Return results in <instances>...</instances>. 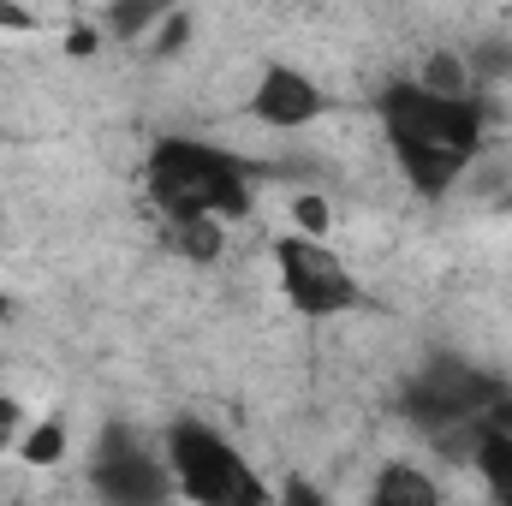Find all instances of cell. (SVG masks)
<instances>
[{
	"label": "cell",
	"instance_id": "cell-1",
	"mask_svg": "<svg viewBox=\"0 0 512 506\" xmlns=\"http://www.w3.org/2000/svg\"><path fill=\"white\" fill-rule=\"evenodd\" d=\"M376 114L387 126L393 161L417 197H447V185L477 161L483 126H489V108L477 90L471 96H435L417 78H393L376 96Z\"/></svg>",
	"mask_w": 512,
	"mask_h": 506
},
{
	"label": "cell",
	"instance_id": "cell-2",
	"mask_svg": "<svg viewBox=\"0 0 512 506\" xmlns=\"http://www.w3.org/2000/svg\"><path fill=\"white\" fill-rule=\"evenodd\" d=\"M149 197L161 215H251V173L239 155L197 143V137H161L149 149Z\"/></svg>",
	"mask_w": 512,
	"mask_h": 506
},
{
	"label": "cell",
	"instance_id": "cell-3",
	"mask_svg": "<svg viewBox=\"0 0 512 506\" xmlns=\"http://www.w3.org/2000/svg\"><path fill=\"white\" fill-rule=\"evenodd\" d=\"M161 459H167V471H173V489L191 495V501H203V506H256V501H268L262 477L239 459V447H233L221 429H209L203 417L167 423Z\"/></svg>",
	"mask_w": 512,
	"mask_h": 506
},
{
	"label": "cell",
	"instance_id": "cell-4",
	"mask_svg": "<svg viewBox=\"0 0 512 506\" xmlns=\"http://www.w3.org/2000/svg\"><path fill=\"white\" fill-rule=\"evenodd\" d=\"M495 399H507V381L477 370V364H459V358H435L423 364L411 387H405V417L417 429H447V423H465V417H483Z\"/></svg>",
	"mask_w": 512,
	"mask_h": 506
},
{
	"label": "cell",
	"instance_id": "cell-5",
	"mask_svg": "<svg viewBox=\"0 0 512 506\" xmlns=\"http://www.w3.org/2000/svg\"><path fill=\"white\" fill-rule=\"evenodd\" d=\"M274 268H280V292H286V304L298 316H340V310H352L364 298L352 268L310 233H286L274 245Z\"/></svg>",
	"mask_w": 512,
	"mask_h": 506
},
{
	"label": "cell",
	"instance_id": "cell-6",
	"mask_svg": "<svg viewBox=\"0 0 512 506\" xmlns=\"http://www.w3.org/2000/svg\"><path fill=\"white\" fill-rule=\"evenodd\" d=\"M90 483H96V495H108V501H120V506H149L173 489V471H167L161 453L143 447V435L131 423H108L102 441H96Z\"/></svg>",
	"mask_w": 512,
	"mask_h": 506
},
{
	"label": "cell",
	"instance_id": "cell-7",
	"mask_svg": "<svg viewBox=\"0 0 512 506\" xmlns=\"http://www.w3.org/2000/svg\"><path fill=\"white\" fill-rule=\"evenodd\" d=\"M251 114L262 126H310V120H322L328 114V96H322V84L310 78V72H298V66H268L262 78H256V96H251Z\"/></svg>",
	"mask_w": 512,
	"mask_h": 506
},
{
	"label": "cell",
	"instance_id": "cell-8",
	"mask_svg": "<svg viewBox=\"0 0 512 506\" xmlns=\"http://www.w3.org/2000/svg\"><path fill=\"white\" fill-rule=\"evenodd\" d=\"M221 227H227L221 215H167L173 251L191 256V262H215V256L227 251V233H221Z\"/></svg>",
	"mask_w": 512,
	"mask_h": 506
},
{
	"label": "cell",
	"instance_id": "cell-9",
	"mask_svg": "<svg viewBox=\"0 0 512 506\" xmlns=\"http://www.w3.org/2000/svg\"><path fill=\"white\" fill-rule=\"evenodd\" d=\"M370 501L376 506H435L441 501V489H435V477H423L417 465H387L382 477L370 483Z\"/></svg>",
	"mask_w": 512,
	"mask_h": 506
},
{
	"label": "cell",
	"instance_id": "cell-10",
	"mask_svg": "<svg viewBox=\"0 0 512 506\" xmlns=\"http://www.w3.org/2000/svg\"><path fill=\"white\" fill-rule=\"evenodd\" d=\"M471 465H477L483 489L512 506V429H483V441L471 447Z\"/></svg>",
	"mask_w": 512,
	"mask_h": 506
},
{
	"label": "cell",
	"instance_id": "cell-11",
	"mask_svg": "<svg viewBox=\"0 0 512 506\" xmlns=\"http://www.w3.org/2000/svg\"><path fill=\"white\" fill-rule=\"evenodd\" d=\"M417 84H423V90H435V96H471V90H477V78H471L465 54H453V48H435V54L417 66Z\"/></svg>",
	"mask_w": 512,
	"mask_h": 506
},
{
	"label": "cell",
	"instance_id": "cell-12",
	"mask_svg": "<svg viewBox=\"0 0 512 506\" xmlns=\"http://www.w3.org/2000/svg\"><path fill=\"white\" fill-rule=\"evenodd\" d=\"M18 459L24 465H60L66 459V417H36L24 435H18Z\"/></svg>",
	"mask_w": 512,
	"mask_h": 506
},
{
	"label": "cell",
	"instance_id": "cell-13",
	"mask_svg": "<svg viewBox=\"0 0 512 506\" xmlns=\"http://www.w3.org/2000/svg\"><path fill=\"white\" fill-rule=\"evenodd\" d=\"M173 6H179V0H108V30H114L120 42H137V36L155 30Z\"/></svg>",
	"mask_w": 512,
	"mask_h": 506
},
{
	"label": "cell",
	"instance_id": "cell-14",
	"mask_svg": "<svg viewBox=\"0 0 512 506\" xmlns=\"http://www.w3.org/2000/svg\"><path fill=\"white\" fill-rule=\"evenodd\" d=\"M465 66H471L477 84H507L512 78V36H483V42L465 54Z\"/></svg>",
	"mask_w": 512,
	"mask_h": 506
},
{
	"label": "cell",
	"instance_id": "cell-15",
	"mask_svg": "<svg viewBox=\"0 0 512 506\" xmlns=\"http://www.w3.org/2000/svg\"><path fill=\"white\" fill-rule=\"evenodd\" d=\"M292 221H298V233L322 239V233L334 227V209H328V197H316V191H310V197H298V203H292Z\"/></svg>",
	"mask_w": 512,
	"mask_h": 506
},
{
	"label": "cell",
	"instance_id": "cell-16",
	"mask_svg": "<svg viewBox=\"0 0 512 506\" xmlns=\"http://www.w3.org/2000/svg\"><path fill=\"white\" fill-rule=\"evenodd\" d=\"M185 42H191V18H185V12H179V6H173V12H167V18H161V24H155V54H161V60H167V54H179V48H185Z\"/></svg>",
	"mask_w": 512,
	"mask_h": 506
},
{
	"label": "cell",
	"instance_id": "cell-17",
	"mask_svg": "<svg viewBox=\"0 0 512 506\" xmlns=\"http://www.w3.org/2000/svg\"><path fill=\"white\" fill-rule=\"evenodd\" d=\"M18 435H24V411H18V399H0V453H12Z\"/></svg>",
	"mask_w": 512,
	"mask_h": 506
},
{
	"label": "cell",
	"instance_id": "cell-18",
	"mask_svg": "<svg viewBox=\"0 0 512 506\" xmlns=\"http://www.w3.org/2000/svg\"><path fill=\"white\" fill-rule=\"evenodd\" d=\"M0 24H6V30H36V12L18 6V0H0Z\"/></svg>",
	"mask_w": 512,
	"mask_h": 506
},
{
	"label": "cell",
	"instance_id": "cell-19",
	"mask_svg": "<svg viewBox=\"0 0 512 506\" xmlns=\"http://www.w3.org/2000/svg\"><path fill=\"white\" fill-rule=\"evenodd\" d=\"M66 48H72L78 60H90V54H96V30H90V24H78V30L66 36Z\"/></svg>",
	"mask_w": 512,
	"mask_h": 506
},
{
	"label": "cell",
	"instance_id": "cell-20",
	"mask_svg": "<svg viewBox=\"0 0 512 506\" xmlns=\"http://www.w3.org/2000/svg\"><path fill=\"white\" fill-rule=\"evenodd\" d=\"M280 501H322V489H316V483H304V477H292V483L280 489Z\"/></svg>",
	"mask_w": 512,
	"mask_h": 506
},
{
	"label": "cell",
	"instance_id": "cell-21",
	"mask_svg": "<svg viewBox=\"0 0 512 506\" xmlns=\"http://www.w3.org/2000/svg\"><path fill=\"white\" fill-rule=\"evenodd\" d=\"M6 316H12V298H6V292H0V322H6Z\"/></svg>",
	"mask_w": 512,
	"mask_h": 506
}]
</instances>
